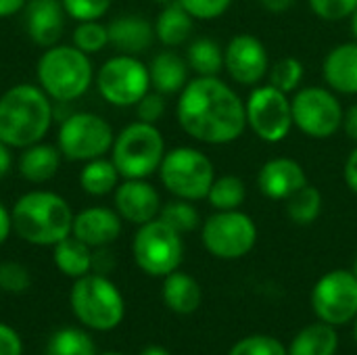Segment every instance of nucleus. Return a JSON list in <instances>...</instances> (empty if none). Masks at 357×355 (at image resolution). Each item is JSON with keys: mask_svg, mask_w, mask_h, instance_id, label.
Instances as JSON below:
<instances>
[{"mask_svg": "<svg viewBox=\"0 0 357 355\" xmlns=\"http://www.w3.org/2000/svg\"><path fill=\"white\" fill-rule=\"evenodd\" d=\"M184 56L195 75H220L224 71V48L211 38L190 40Z\"/></svg>", "mask_w": 357, "mask_h": 355, "instance_id": "nucleus-29", "label": "nucleus"}, {"mask_svg": "<svg viewBox=\"0 0 357 355\" xmlns=\"http://www.w3.org/2000/svg\"><path fill=\"white\" fill-rule=\"evenodd\" d=\"M159 220H163L167 226H172L180 234L195 232L203 224L201 222V213L195 207V203L192 201H184V199H176V197L161 207Z\"/></svg>", "mask_w": 357, "mask_h": 355, "instance_id": "nucleus-33", "label": "nucleus"}, {"mask_svg": "<svg viewBox=\"0 0 357 355\" xmlns=\"http://www.w3.org/2000/svg\"><path fill=\"white\" fill-rule=\"evenodd\" d=\"M349 29H351V36H354V40H357V8L354 10V15L349 17Z\"/></svg>", "mask_w": 357, "mask_h": 355, "instance_id": "nucleus-50", "label": "nucleus"}, {"mask_svg": "<svg viewBox=\"0 0 357 355\" xmlns=\"http://www.w3.org/2000/svg\"><path fill=\"white\" fill-rule=\"evenodd\" d=\"M115 211L121 220L142 226L159 218L163 207L159 190L149 180H123L115 188Z\"/></svg>", "mask_w": 357, "mask_h": 355, "instance_id": "nucleus-16", "label": "nucleus"}, {"mask_svg": "<svg viewBox=\"0 0 357 355\" xmlns=\"http://www.w3.org/2000/svg\"><path fill=\"white\" fill-rule=\"evenodd\" d=\"M113 0H61L65 13L69 19L79 21H96L102 19L109 8H111Z\"/></svg>", "mask_w": 357, "mask_h": 355, "instance_id": "nucleus-37", "label": "nucleus"}, {"mask_svg": "<svg viewBox=\"0 0 357 355\" xmlns=\"http://www.w3.org/2000/svg\"><path fill=\"white\" fill-rule=\"evenodd\" d=\"M247 128L268 144H280L289 138L293 126L291 96L272 84L251 88L245 100Z\"/></svg>", "mask_w": 357, "mask_h": 355, "instance_id": "nucleus-13", "label": "nucleus"}, {"mask_svg": "<svg viewBox=\"0 0 357 355\" xmlns=\"http://www.w3.org/2000/svg\"><path fill=\"white\" fill-rule=\"evenodd\" d=\"M52 126L50 96L36 84L10 86L0 96V140L10 149L42 142Z\"/></svg>", "mask_w": 357, "mask_h": 355, "instance_id": "nucleus-2", "label": "nucleus"}, {"mask_svg": "<svg viewBox=\"0 0 357 355\" xmlns=\"http://www.w3.org/2000/svg\"><path fill=\"white\" fill-rule=\"evenodd\" d=\"M153 27H155V38L165 48H178L190 40L195 29V19L178 0H174L161 6Z\"/></svg>", "mask_w": 357, "mask_h": 355, "instance_id": "nucleus-25", "label": "nucleus"}, {"mask_svg": "<svg viewBox=\"0 0 357 355\" xmlns=\"http://www.w3.org/2000/svg\"><path fill=\"white\" fill-rule=\"evenodd\" d=\"M270 65L266 44L253 33H234L224 46V71L238 86H259L268 77Z\"/></svg>", "mask_w": 357, "mask_h": 355, "instance_id": "nucleus-15", "label": "nucleus"}, {"mask_svg": "<svg viewBox=\"0 0 357 355\" xmlns=\"http://www.w3.org/2000/svg\"><path fill=\"white\" fill-rule=\"evenodd\" d=\"M312 310L318 320L341 326L357 316V276L354 270L326 272L312 289Z\"/></svg>", "mask_w": 357, "mask_h": 355, "instance_id": "nucleus-14", "label": "nucleus"}, {"mask_svg": "<svg viewBox=\"0 0 357 355\" xmlns=\"http://www.w3.org/2000/svg\"><path fill=\"white\" fill-rule=\"evenodd\" d=\"M195 21H213L228 13L232 0H178Z\"/></svg>", "mask_w": 357, "mask_h": 355, "instance_id": "nucleus-40", "label": "nucleus"}, {"mask_svg": "<svg viewBox=\"0 0 357 355\" xmlns=\"http://www.w3.org/2000/svg\"><path fill=\"white\" fill-rule=\"evenodd\" d=\"M207 201L215 211L241 209L243 203L247 201V184L243 178H238L234 174L215 176V180L209 188Z\"/></svg>", "mask_w": 357, "mask_h": 355, "instance_id": "nucleus-31", "label": "nucleus"}, {"mask_svg": "<svg viewBox=\"0 0 357 355\" xmlns=\"http://www.w3.org/2000/svg\"><path fill=\"white\" fill-rule=\"evenodd\" d=\"M322 207H324V197H322L320 188L310 182L284 201L287 218L297 226L314 224L320 218Z\"/></svg>", "mask_w": 357, "mask_h": 355, "instance_id": "nucleus-30", "label": "nucleus"}, {"mask_svg": "<svg viewBox=\"0 0 357 355\" xmlns=\"http://www.w3.org/2000/svg\"><path fill=\"white\" fill-rule=\"evenodd\" d=\"M161 295L165 305L178 314V316H190L201 308L203 301V291L201 285L195 280V276L186 274V272H172L163 278V287H161Z\"/></svg>", "mask_w": 357, "mask_h": 355, "instance_id": "nucleus-24", "label": "nucleus"}, {"mask_svg": "<svg viewBox=\"0 0 357 355\" xmlns=\"http://www.w3.org/2000/svg\"><path fill=\"white\" fill-rule=\"evenodd\" d=\"M65 8L61 0H29L23 8V23L29 40L42 48L59 44L65 31Z\"/></svg>", "mask_w": 357, "mask_h": 355, "instance_id": "nucleus-18", "label": "nucleus"}, {"mask_svg": "<svg viewBox=\"0 0 357 355\" xmlns=\"http://www.w3.org/2000/svg\"><path fill=\"white\" fill-rule=\"evenodd\" d=\"M157 4H161V6H165V4H169V2H174V0H155Z\"/></svg>", "mask_w": 357, "mask_h": 355, "instance_id": "nucleus-51", "label": "nucleus"}, {"mask_svg": "<svg viewBox=\"0 0 357 355\" xmlns=\"http://www.w3.org/2000/svg\"><path fill=\"white\" fill-rule=\"evenodd\" d=\"M176 119L197 142L224 146L236 142L247 130L245 100L220 75H195L176 103Z\"/></svg>", "mask_w": 357, "mask_h": 355, "instance_id": "nucleus-1", "label": "nucleus"}, {"mask_svg": "<svg viewBox=\"0 0 357 355\" xmlns=\"http://www.w3.org/2000/svg\"><path fill=\"white\" fill-rule=\"evenodd\" d=\"M52 259L61 274H65L69 278H82V276L90 274L94 253H92V247H88L86 243H82L79 239L69 234L67 239H63L54 245Z\"/></svg>", "mask_w": 357, "mask_h": 355, "instance_id": "nucleus-26", "label": "nucleus"}, {"mask_svg": "<svg viewBox=\"0 0 357 355\" xmlns=\"http://www.w3.org/2000/svg\"><path fill=\"white\" fill-rule=\"evenodd\" d=\"M259 2L270 13H284L295 4V0H259Z\"/></svg>", "mask_w": 357, "mask_h": 355, "instance_id": "nucleus-48", "label": "nucleus"}, {"mask_svg": "<svg viewBox=\"0 0 357 355\" xmlns=\"http://www.w3.org/2000/svg\"><path fill=\"white\" fill-rule=\"evenodd\" d=\"M337 349L339 335L335 326L320 320L297 333L289 347V355H337Z\"/></svg>", "mask_w": 357, "mask_h": 355, "instance_id": "nucleus-27", "label": "nucleus"}, {"mask_svg": "<svg viewBox=\"0 0 357 355\" xmlns=\"http://www.w3.org/2000/svg\"><path fill=\"white\" fill-rule=\"evenodd\" d=\"M343 180H345V186L357 195V144L351 149V153L347 155L345 159V165H343Z\"/></svg>", "mask_w": 357, "mask_h": 355, "instance_id": "nucleus-43", "label": "nucleus"}, {"mask_svg": "<svg viewBox=\"0 0 357 355\" xmlns=\"http://www.w3.org/2000/svg\"><path fill=\"white\" fill-rule=\"evenodd\" d=\"M94 84L102 100L109 105L121 109L136 107L138 100L151 90L149 65L142 63L136 54L119 52L98 67Z\"/></svg>", "mask_w": 357, "mask_h": 355, "instance_id": "nucleus-11", "label": "nucleus"}, {"mask_svg": "<svg viewBox=\"0 0 357 355\" xmlns=\"http://www.w3.org/2000/svg\"><path fill=\"white\" fill-rule=\"evenodd\" d=\"M10 169H13V153H10V146L0 140V180L4 176H8Z\"/></svg>", "mask_w": 357, "mask_h": 355, "instance_id": "nucleus-46", "label": "nucleus"}, {"mask_svg": "<svg viewBox=\"0 0 357 355\" xmlns=\"http://www.w3.org/2000/svg\"><path fill=\"white\" fill-rule=\"evenodd\" d=\"M354 337H356V341H357V316H356V328H354Z\"/></svg>", "mask_w": 357, "mask_h": 355, "instance_id": "nucleus-54", "label": "nucleus"}, {"mask_svg": "<svg viewBox=\"0 0 357 355\" xmlns=\"http://www.w3.org/2000/svg\"><path fill=\"white\" fill-rule=\"evenodd\" d=\"M13 232V216L10 211L0 203V245L6 243V239L10 236Z\"/></svg>", "mask_w": 357, "mask_h": 355, "instance_id": "nucleus-45", "label": "nucleus"}, {"mask_svg": "<svg viewBox=\"0 0 357 355\" xmlns=\"http://www.w3.org/2000/svg\"><path fill=\"white\" fill-rule=\"evenodd\" d=\"M100 355H123V354H117V352H107V354H100Z\"/></svg>", "mask_w": 357, "mask_h": 355, "instance_id": "nucleus-53", "label": "nucleus"}, {"mask_svg": "<svg viewBox=\"0 0 357 355\" xmlns=\"http://www.w3.org/2000/svg\"><path fill=\"white\" fill-rule=\"evenodd\" d=\"M61 161H63V155H61L59 146L42 140L27 149H21L17 169L23 180H27L31 184H46L56 176Z\"/></svg>", "mask_w": 357, "mask_h": 355, "instance_id": "nucleus-23", "label": "nucleus"}, {"mask_svg": "<svg viewBox=\"0 0 357 355\" xmlns=\"http://www.w3.org/2000/svg\"><path fill=\"white\" fill-rule=\"evenodd\" d=\"M119 172L115 167V163L111 161V157H98L92 161H86V165L79 172V186L86 195L90 197H105L115 192V188L119 186Z\"/></svg>", "mask_w": 357, "mask_h": 355, "instance_id": "nucleus-28", "label": "nucleus"}, {"mask_svg": "<svg viewBox=\"0 0 357 355\" xmlns=\"http://www.w3.org/2000/svg\"><path fill=\"white\" fill-rule=\"evenodd\" d=\"M31 287V276L27 268L19 262H2L0 264V289L4 293H25Z\"/></svg>", "mask_w": 357, "mask_h": 355, "instance_id": "nucleus-38", "label": "nucleus"}, {"mask_svg": "<svg viewBox=\"0 0 357 355\" xmlns=\"http://www.w3.org/2000/svg\"><path fill=\"white\" fill-rule=\"evenodd\" d=\"M324 84L341 94L357 96V40L333 46L322 63Z\"/></svg>", "mask_w": 357, "mask_h": 355, "instance_id": "nucleus-20", "label": "nucleus"}, {"mask_svg": "<svg viewBox=\"0 0 357 355\" xmlns=\"http://www.w3.org/2000/svg\"><path fill=\"white\" fill-rule=\"evenodd\" d=\"M165 138L155 123L132 121L113 140L111 161L123 180H146L159 172L165 157Z\"/></svg>", "mask_w": 357, "mask_h": 355, "instance_id": "nucleus-5", "label": "nucleus"}, {"mask_svg": "<svg viewBox=\"0 0 357 355\" xmlns=\"http://www.w3.org/2000/svg\"><path fill=\"white\" fill-rule=\"evenodd\" d=\"M165 111H167L165 96L161 92H155V90H149L136 105V117L140 121L155 123V126L163 119Z\"/></svg>", "mask_w": 357, "mask_h": 355, "instance_id": "nucleus-41", "label": "nucleus"}, {"mask_svg": "<svg viewBox=\"0 0 357 355\" xmlns=\"http://www.w3.org/2000/svg\"><path fill=\"white\" fill-rule=\"evenodd\" d=\"M27 0H0V19L13 17L25 8Z\"/></svg>", "mask_w": 357, "mask_h": 355, "instance_id": "nucleus-47", "label": "nucleus"}, {"mask_svg": "<svg viewBox=\"0 0 357 355\" xmlns=\"http://www.w3.org/2000/svg\"><path fill=\"white\" fill-rule=\"evenodd\" d=\"M312 13L328 23L349 19L357 8V0H307Z\"/></svg>", "mask_w": 357, "mask_h": 355, "instance_id": "nucleus-39", "label": "nucleus"}, {"mask_svg": "<svg viewBox=\"0 0 357 355\" xmlns=\"http://www.w3.org/2000/svg\"><path fill=\"white\" fill-rule=\"evenodd\" d=\"M109 44L123 54H140L151 48L155 38V27L140 15H121L107 23Z\"/></svg>", "mask_w": 357, "mask_h": 355, "instance_id": "nucleus-22", "label": "nucleus"}, {"mask_svg": "<svg viewBox=\"0 0 357 355\" xmlns=\"http://www.w3.org/2000/svg\"><path fill=\"white\" fill-rule=\"evenodd\" d=\"M201 243L218 259H241L257 245V224L243 209L215 211L201 224Z\"/></svg>", "mask_w": 357, "mask_h": 355, "instance_id": "nucleus-10", "label": "nucleus"}, {"mask_svg": "<svg viewBox=\"0 0 357 355\" xmlns=\"http://www.w3.org/2000/svg\"><path fill=\"white\" fill-rule=\"evenodd\" d=\"M73 316L92 331H113L121 324L126 301L121 291L105 274H86L75 278L69 295Z\"/></svg>", "mask_w": 357, "mask_h": 355, "instance_id": "nucleus-6", "label": "nucleus"}, {"mask_svg": "<svg viewBox=\"0 0 357 355\" xmlns=\"http://www.w3.org/2000/svg\"><path fill=\"white\" fill-rule=\"evenodd\" d=\"M151 90L161 92L163 96L180 94L182 88L190 82V67L186 56L178 54L174 48L157 52L149 63Z\"/></svg>", "mask_w": 357, "mask_h": 355, "instance_id": "nucleus-21", "label": "nucleus"}, {"mask_svg": "<svg viewBox=\"0 0 357 355\" xmlns=\"http://www.w3.org/2000/svg\"><path fill=\"white\" fill-rule=\"evenodd\" d=\"M38 86L56 103L82 98L94 82L90 54L73 44H54L42 52L36 67Z\"/></svg>", "mask_w": 357, "mask_h": 355, "instance_id": "nucleus-4", "label": "nucleus"}, {"mask_svg": "<svg viewBox=\"0 0 357 355\" xmlns=\"http://www.w3.org/2000/svg\"><path fill=\"white\" fill-rule=\"evenodd\" d=\"M73 46L79 48L86 54H96L102 48L109 46V27L105 23H100V19L96 21H79L77 27L73 29Z\"/></svg>", "mask_w": 357, "mask_h": 355, "instance_id": "nucleus-35", "label": "nucleus"}, {"mask_svg": "<svg viewBox=\"0 0 357 355\" xmlns=\"http://www.w3.org/2000/svg\"><path fill=\"white\" fill-rule=\"evenodd\" d=\"M23 354V343L21 337L17 335L15 328L8 324L0 322V355H21Z\"/></svg>", "mask_w": 357, "mask_h": 355, "instance_id": "nucleus-42", "label": "nucleus"}, {"mask_svg": "<svg viewBox=\"0 0 357 355\" xmlns=\"http://www.w3.org/2000/svg\"><path fill=\"white\" fill-rule=\"evenodd\" d=\"M303 77H305V67L299 59L295 56H282L276 63L270 65L268 71V84H272L274 88H278L284 94H295L301 86H303Z\"/></svg>", "mask_w": 357, "mask_h": 355, "instance_id": "nucleus-34", "label": "nucleus"}, {"mask_svg": "<svg viewBox=\"0 0 357 355\" xmlns=\"http://www.w3.org/2000/svg\"><path fill=\"white\" fill-rule=\"evenodd\" d=\"M343 132H345V136L354 144H357V103L349 105L345 109V115H343Z\"/></svg>", "mask_w": 357, "mask_h": 355, "instance_id": "nucleus-44", "label": "nucleus"}, {"mask_svg": "<svg viewBox=\"0 0 357 355\" xmlns=\"http://www.w3.org/2000/svg\"><path fill=\"white\" fill-rule=\"evenodd\" d=\"M121 222L119 213L111 207H86L73 216L71 234L92 249H102L119 239Z\"/></svg>", "mask_w": 357, "mask_h": 355, "instance_id": "nucleus-19", "label": "nucleus"}, {"mask_svg": "<svg viewBox=\"0 0 357 355\" xmlns=\"http://www.w3.org/2000/svg\"><path fill=\"white\" fill-rule=\"evenodd\" d=\"M115 132L111 123L90 111L71 113L59 126L56 146L63 159L69 161H92L111 153Z\"/></svg>", "mask_w": 357, "mask_h": 355, "instance_id": "nucleus-12", "label": "nucleus"}, {"mask_svg": "<svg viewBox=\"0 0 357 355\" xmlns=\"http://www.w3.org/2000/svg\"><path fill=\"white\" fill-rule=\"evenodd\" d=\"M351 270H354V274L357 276V253H356V259H354V268H351Z\"/></svg>", "mask_w": 357, "mask_h": 355, "instance_id": "nucleus-52", "label": "nucleus"}, {"mask_svg": "<svg viewBox=\"0 0 357 355\" xmlns=\"http://www.w3.org/2000/svg\"><path fill=\"white\" fill-rule=\"evenodd\" d=\"M228 355H289V349L274 337L253 335V337L241 339Z\"/></svg>", "mask_w": 357, "mask_h": 355, "instance_id": "nucleus-36", "label": "nucleus"}, {"mask_svg": "<svg viewBox=\"0 0 357 355\" xmlns=\"http://www.w3.org/2000/svg\"><path fill=\"white\" fill-rule=\"evenodd\" d=\"M159 180L165 190L184 201H203L215 180L213 161L195 146L169 149L159 167Z\"/></svg>", "mask_w": 357, "mask_h": 355, "instance_id": "nucleus-7", "label": "nucleus"}, {"mask_svg": "<svg viewBox=\"0 0 357 355\" xmlns=\"http://www.w3.org/2000/svg\"><path fill=\"white\" fill-rule=\"evenodd\" d=\"M140 355H172L169 352H165L163 347H159V345H149V347H144Z\"/></svg>", "mask_w": 357, "mask_h": 355, "instance_id": "nucleus-49", "label": "nucleus"}, {"mask_svg": "<svg viewBox=\"0 0 357 355\" xmlns=\"http://www.w3.org/2000/svg\"><path fill=\"white\" fill-rule=\"evenodd\" d=\"M15 234L38 247H54L71 234L73 211L69 203L52 190H29L10 209Z\"/></svg>", "mask_w": 357, "mask_h": 355, "instance_id": "nucleus-3", "label": "nucleus"}, {"mask_svg": "<svg viewBox=\"0 0 357 355\" xmlns=\"http://www.w3.org/2000/svg\"><path fill=\"white\" fill-rule=\"evenodd\" d=\"M293 126L312 140H328L343 130L345 107L328 86H301L291 96Z\"/></svg>", "mask_w": 357, "mask_h": 355, "instance_id": "nucleus-8", "label": "nucleus"}, {"mask_svg": "<svg viewBox=\"0 0 357 355\" xmlns=\"http://www.w3.org/2000/svg\"><path fill=\"white\" fill-rule=\"evenodd\" d=\"M257 188L270 201H287L310 180L305 167L293 157H272L257 172Z\"/></svg>", "mask_w": 357, "mask_h": 355, "instance_id": "nucleus-17", "label": "nucleus"}, {"mask_svg": "<svg viewBox=\"0 0 357 355\" xmlns=\"http://www.w3.org/2000/svg\"><path fill=\"white\" fill-rule=\"evenodd\" d=\"M132 255L136 266L155 278H165L176 272L184 259L182 234L163 220H151L138 226L132 241Z\"/></svg>", "mask_w": 357, "mask_h": 355, "instance_id": "nucleus-9", "label": "nucleus"}, {"mask_svg": "<svg viewBox=\"0 0 357 355\" xmlns=\"http://www.w3.org/2000/svg\"><path fill=\"white\" fill-rule=\"evenodd\" d=\"M46 355H96V347L88 333L67 326L50 337Z\"/></svg>", "mask_w": 357, "mask_h": 355, "instance_id": "nucleus-32", "label": "nucleus"}]
</instances>
